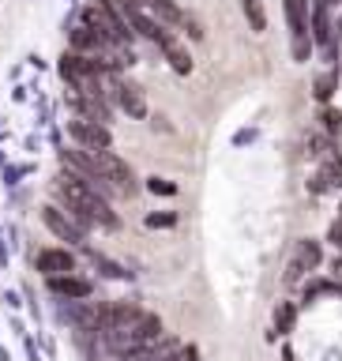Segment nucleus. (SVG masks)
I'll use <instances>...</instances> for the list:
<instances>
[{
  "mask_svg": "<svg viewBox=\"0 0 342 361\" xmlns=\"http://www.w3.org/2000/svg\"><path fill=\"white\" fill-rule=\"evenodd\" d=\"M162 53H166V61L173 64L181 75H188V72H192V56L177 45V38H173V42H166V45H162Z\"/></svg>",
  "mask_w": 342,
  "mask_h": 361,
  "instance_id": "f8f14e48",
  "label": "nucleus"
},
{
  "mask_svg": "<svg viewBox=\"0 0 342 361\" xmlns=\"http://www.w3.org/2000/svg\"><path fill=\"white\" fill-rule=\"evenodd\" d=\"M312 38L320 45H331V27H327V4L324 0L316 4V16H312Z\"/></svg>",
  "mask_w": 342,
  "mask_h": 361,
  "instance_id": "ddd939ff",
  "label": "nucleus"
},
{
  "mask_svg": "<svg viewBox=\"0 0 342 361\" xmlns=\"http://www.w3.org/2000/svg\"><path fill=\"white\" fill-rule=\"evenodd\" d=\"M166 361H200V346L185 343V346H177V350H173V354H169Z\"/></svg>",
  "mask_w": 342,
  "mask_h": 361,
  "instance_id": "aec40b11",
  "label": "nucleus"
},
{
  "mask_svg": "<svg viewBox=\"0 0 342 361\" xmlns=\"http://www.w3.org/2000/svg\"><path fill=\"white\" fill-rule=\"evenodd\" d=\"M49 293L68 298V301H83V298H90V282L75 279V275H56V279H49Z\"/></svg>",
  "mask_w": 342,
  "mask_h": 361,
  "instance_id": "9b49d317",
  "label": "nucleus"
},
{
  "mask_svg": "<svg viewBox=\"0 0 342 361\" xmlns=\"http://www.w3.org/2000/svg\"><path fill=\"white\" fill-rule=\"evenodd\" d=\"M331 241H335V245L342 248V219H338V222L331 226Z\"/></svg>",
  "mask_w": 342,
  "mask_h": 361,
  "instance_id": "4be33fe9",
  "label": "nucleus"
},
{
  "mask_svg": "<svg viewBox=\"0 0 342 361\" xmlns=\"http://www.w3.org/2000/svg\"><path fill=\"white\" fill-rule=\"evenodd\" d=\"M324 124H327L331 132H338V128H342V117H338L335 109H327V113H324Z\"/></svg>",
  "mask_w": 342,
  "mask_h": 361,
  "instance_id": "412c9836",
  "label": "nucleus"
},
{
  "mask_svg": "<svg viewBox=\"0 0 342 361\" xmlns=\"http://www.w3.org/2000/svg\"><path fill=\"white\" fill-rule=\"evenodd\" d=\"M68 135H72V143L79 147V151H87V154H106L109 143H113V135H109L106 124L83 121V117L68 121Z\"/></svg>",
  "mask_w": 342,
  "mask_h": 361,
  "instance_id": "20e7f679",
  "label": "nucleus"
},
{
  "mask_svg": "<svg viewBox=\"0 0 342 361\" xmlns=\"http://www.w3.org/2000/svg\"><path fill=\"white\" fill-rule=\"evenodd\" d=\"M147 188H151L154 196H177V185H173V180H166V177H151V180H147Z\"/></svg>",
  "mask_w": 342,
  "mask_h": 361,
  "instance_id": "a211bd4d",
  "label": "nucleus"
},
{
  "mask_svg": "<svg viewBox=\"0 0 342 361\" xmlns=\"http://www.w3.org/2000/svg\"><path fill=\"white\" fill-rule=\"evenodd\" d=\"M316 264H320V245H316V241H301L298 252H293V259H290V267H286V282H290V286H293V282H301Z\"/></svg>",
  "mask_w": 342,
  "mask_h": 361,
  "instance_id": "6e6552de",
  "label": "nucleus"
},
{
  "mask_svg": "<svg viewBox=\"0 0 342 361\" xmlns=\"http://www.w3.org/2000/svg\"><path fill=\"white\" fill-rule=\"evenodd\" d=\"M293 320H298V309H293L290 301H282L279 309H275V331H279V335H286L290 327H293Z\"/></svg>",
  "mask_w": 342,
  "mask_h": 361,
  "instance_id": "4468645a",
  "label": "nucleus"
},
{
  "mask_svg": "<svg viewBox=\"0 0 342 361\" xmlns=\"http://www.w3.org/2000/svg\"><path fill=\"white\" fill-rule=\"evenodd\" d=\"M72 53H79V56H94V61H102V56L109 53V42L102 38L94 27L79 23V27L72 30Z\"/></svg>",
  "mask_w": 342,
  "mask_h": 361,
  "instance_id": "0eeeda50",
  "label": "nucleus"
},
{
  "mask_svg": "<svg viewBox=\"0 0 342 361\" xmlns=\"http://www.w3.org/2000/svg\"><path fill=\"white\" fill-rule=\"evenodd\" d=\"M286 19L293 34V56L305 61L309 56V19H305V0H286Z\"/></svg>",
  "mask_w": 342,
  "mask_h": 361,
  "instance_id": "423d86ee",
  "label": "nucleus"
},
{
  "mask_svg": "<svg viewBox=\"0 0 342 361\" xmlns=\"http://www.w3.org/2000/svg\"><path fill=\"white\" fill-rule=\"evenodd\" d=\"M90 259H94V267L102 271L106 279H128V271H124L121 264H113V259H106V256H98V252H87Z\"/></svg>",
  "mask_w": 342,
  "mask_h": 361,
  "instance_id": "2eb2a0df",
  "label": "nucleus"
},
{
  "mask_svg": "<svg viewBox=\"0 0 342 361\" xmlns=\"http://www.w3.org/2000/svg\"><path fill=\"white\" fill-rule=\"evenodd\" d=\"M38 271L45 279L72 275V271H75V256L64 252V248H45V252H38Z\"/></svg>",
  "mask_w": 342,
  "mask_h": 361,
  "instance_id": "9d476101",
  "label": "nucleus"
},
{
  "mask_svg": "<svg viewBox=\"0 0 342 361\" xmlns=\"http://www.w3.org/2000/svg\"><path fill=\"white\" fill-rule=\"evenodd\" d=\"M56 192H61L64 211L75 219L79 230H87V226H102V230H117V226H121V219L109 211L106 196H98L94 188H87V185H83V180H75V177L61 173V180H56Z\"/></svg>",
  "mask_w": 342,
  "mask_h": 361,
  "instance_id": "f257e3e1",
  "label": "nucleus"
},
{
  "mask_svg": "<svg viewBox=\"0 0 342 361\" xmlns=\"http://www.w3.org/2000/svg\"><path fill=\"white\" fill-rule=\"evenodd\" d=\"M42 222H45V230H49L53 237H61V241L83 245V230L75 226V219H68V211L53 207V203H45V207H42Z\"/></svg>",
  "mask_w": 342,
  "mask_h": 361,
  "instance_id": "39448f33",
  "label": "nucleus"
},
{
  "mask_svg": "<svg viewBox=\"0 0 342 361\" xmlns=\"http://www.w3.org/2000/svg\"><path fill=\"white\" fill-rule=\"evenodd\" d=\"M245 16H248V23H252V30L267 27V16H264V8H259V0H245Z\"/></svg>",
  "mask_w": 342,
  "mask_h": 361,
  "instance_id": "dca6fc26",
  "label": "nucleus"
},
{
  "mask_svg": "<svg viewBox=\"0 0 342 361\" xmlns=\"http://www.w3.org/2000/svg\"><path fill=\"white\" fill-rule=\"evenodd\" d=\"M147 226H151V230H169V226H177V214L173 211H154V214H147Z\"/></svg>",
  "mask_w": 342,
  "mask_h": 361,
  "instance_id": "f3484780",
  "label": "nucleus"
},
{
  "mask_svg": "<svg viewBox=\"0 0 342 361\" xmlns=\"http://www.w3.org/2000/svg\"><path fill=\"white\" fill-rule=\"evenodd\" d=\"M102 83H106V98H113L117 106L128 113V117L143 121L147 117V102H143V90L132 83V79H121L117 72H106L102 75Z\"/></svg>",
  "mask_w": 342,
  "mask_h": 361,
  "instance_id": "7ed1b4c3",
  "label": "nucleus"
},
{
  "mask_svg": "<svg viewBox=\"0 0 342 361\" xmlns=\"http://www.w3.org/2000/svg\"><path fill=\"white\" fill-rule=\"evenodd\" d=\"M83 23H87V27H94L109 45H117V49H128L132 30L124 27V19L117 16V8H113L109 0H90V4L83 8Z\"/></svg>",
  "mask_w": 342,
  "mask_h": 361,
  "instance_id": "f03ea898",
  "label": "nucleus"
},
{
  "mask_svg": "<svg viewBox=\"0 0 342 361\" xmlns=\"http://www.w3.org/2000/svg\"><path fill=\"white\" fill-rule=\"evenodd\" d=\"M331 94H335V75L327 72V75H320V79H316V98H320V102H327Z\"/></svg>",
  "mask_w": 342,
  "mask_h": 361,
  "instance_id": "6ab92c4d",
  "label": "nucleus"
},
{
  "mask_svg": "<svg viewBox=\"0 0 342 361\" xmlns=\"http://www.w3.org/2000/svg\"><path fill=\"white\" fill-rule=\"evenodd\" d=\"M68 106H72L83 121H98V124L109 121V106H106V102L94 98V94H83V90H68Z\"/></svg>",
  "mask_w": 342,
  "mask_h": 361,
  "instance_id": "1a4fd4ad",
  "label": "nucleus"
}]
</instances>
